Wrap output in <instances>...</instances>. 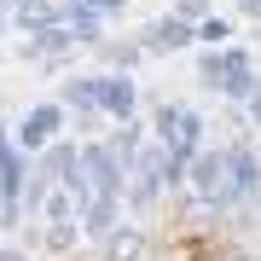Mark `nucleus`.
<instances>
[{
    "mask_svg": "<svg viewBox=\"0 0 261 261\" xmlns=\"http://www.w3.org/2000/svg\"><path fill=\"white\" fill-rule=\"evenodd\" d=\"M255 192H261V157H255V145H250V140H238V145H226V168H221V209H244V203H255Z\"/></svg>",
    "mask_w": 261,
    "mask_h": 261,
    "instance_id": "f257e3e1",
    "label": "nucleus"
},
{
    "mask_svg": "<svg viewBox=\"0 0 261 261\" xmlns=\"http://www.w3.org/2000/svg\"><path fill=\"white\" fill-rule=\"evenodd\" d=\"M75 180L99 197H122V180H128V163L116 157L111 145H82L75 151Z\"/></svg>",
    "mask_w": 261,
    "mask_h": 261,
    "instance_id": "f03ea898",
    "label": "nucleus"
},
{
    "mask_svg": "<svg viewBox=\"0 0 261 261\" xmlns=\"http://www.w3.org/2000/svg\"><path fill=\"white\" fill-rule=\"evenodd\" d=\"M221 168H226V151H203V145H197L192 163H186L192 197H197V209H203V215H226V209H221Z\"/></svg>",
    "mask_w": 261,
    "mask_h": 261,
    "instance_id": "7ed1b4c3",
    "label": "nucleus"
},
{
    "mask_svg": "<svg viewBox=\"0 0 261 261\" xmlns=\"http://www.w3.org/2000/svg\"><path fill=\"white\" fill-rule=\"evenodd\" d=\"M87 87H93V111H105L111 122H128L140 93H134V75L128 70H111V75H87Z\"/></svg>",
    "mask_w": 261,
    "mask_h": 261,
    "instance_id": "20e7f679",
    "label": "nucleus"
},
{
    "mask_svg": "<svg viewBox=\"0 0 261 261\" xmlns=\"http://www.w3.org/2000/svg\"><path fill=\"white\" fill-rule=\"evenodd\" d=\"M64 134V105H29L18 122V151H41Z\"/></svg>",
    "mask_w": 261,
    "mask_h": 261,
    "instance_id": "39448f33",
    "label": "nucleus"
},
{
    "mask_svg": "<svg viewBox=\"0 0 261 261\" xmlns=\"http://www.w3.org/2000/svg\"><path fill=\"white\" fill-rule=\"evenodd\" d=\"M215 87H221L232 105H244V99L255 93V64H250L244 47H221V82H215Z\"/></svg>",
    "mask_w": 261,
    "mask_h": 261,
    "instance_id": "423d86ee",
    "label": "nucleus"
},
{
    "mask_svg": "<svg viewBox=\"0 0 261 261\" xmlns=\"http://www.w3.org/2000/svg\"><path fill=\"white\" fill-rule=\"evenodd\" d=\"M192 41H197V35H192V23L168 12V18H163V23H151L145 35L134 41V47H140V53H180V47H192Z\"/></svg>",
    "mask_w": 261,
    "mask_h": 261,
    "instance_id": "0eeeda50",
    "label": "nucleus"
},
{
    "mask_svg": "<svg viewBox=\"0 0 261 261\" xmlns=\"http://www.w3.org/2000/svg\"><path fill=\"white\" fill-rule=\"evenodd\" d=\"M116 221H122V197H99V192L82 197V238H87V244H99Z\"/></svg>",
    "mask_w": 261,
    "mask_h": 261,
    "instance_id": "6e6552de",
    "label": "nucleus"
},
{
    "mask_svg": "<svg viewBox=\"0 0 261 261\" xmlns=\"http://www.w3.org/2000/svg\"><path fill=\"white\" fill-rule=\"evenodd\" d=\"M99 244H105L111 261H140V255H145V226H122V221H116Z\"/></svg>",
    "mask_w": 261,
    "mask_h": 261,
    "instance_id": "1a4fd4ad",
    "label": "nucleus"
},
{
    "mask_svg": "<svg viewBox=\"0 0 261 261\" xmlns=\"http://www.w3.org/2000/svg\"><path fill=\"white\" fill-rule=\"evenodd\" d=\"M41 151H47V157H41V180H58V186H64V180L75 174V145L70 140H53Z\"/></svg>",
    "mask_w": 261,
    "mask_h": 261,
    "instance_id": "9d476101",
    "label": "nucleus"
},
{
    "mask_svg": "<svg viewBox=\"0 0 261 261\" xmlns=\"http://www.w3.org/2000/svg\"><path fill=\"white\" fill-rule=\"evenodd\" d=\"M70 41L75 35H70L64 23H41L35 41H29V58H58V53H70Z\"/></svg>",
    "mask_w": 261,
    "mask_h": 261,
    "instance_id": "9b49d317",
    "label": "nucleus"
},
{
    "mask_svg": "<svg viewBox=\"0 0 261 261\" xmlns=\"http://www.w3.org/2000/svg\"><path fill=\"white\" fill-rule=\"evenodd\" d=\"M64 29H75V41H105V12H93V6H75L64 12Z\"/></svg>",
    "mask_w": 261,
    "mask_h": 261,
    "instance_id": "f8f14e48",
    "label": "nucleus"
},
{
    "mask_svg": "<svg viewBox=\"0 0 261 261\" xmlns=\"http://www.w3.org/2000/svg\"><path fill=\"white\" fill-rule=\"evenodd\" d=\"M192 35L203 41V47H226V35H232V23H226V18H209V12H203V18L192 23Z\"/></svg>",
    "mask_w": 261,
    "mask_h": 261,
    "instance_id": "ddd939ff",
    "label": "nucleus"
},
{
    "mask_svg": "<svg viewBox=\"0 0 261 261\" xmlns=\"http://www.w3.org/2000/svg\"><path fill=\"white\" fill-rule=\"evenodd\" d=\"M197 75H203V82H209V87H215V82H221V53H215V47H209L203 58H197Z\"/></svg>",
    "mask_w": 261,
    "mask_h": 261,
    "instance_id": "4468645a",
    "label": "nucleus"
},
{
    "mask_svg": "<svg viewBox=\"0 0 261 261\" xmlns=\"http://www.w3.org/2000/svg\"><path fill=\"white\" fill-rule=\"evenodd\" d=\"M203 12H209V0H180V6H174V18H186V23H197V18H203Z\"/></svg>",
    "mask_w": 261,
    "mask_h": 261,
    "instance_id": "2eb2a0df",
    "label": "nucleus"
},
{
    "mask_svg": "<svg viewBox=\"0 0 261 261\" xmlns=\"http://www.w3.org/2000/svg\"><path fill=\"white\" fill-rule=\"evenodd\" d=\"M82 6H93V12H122L128 0H82Z\"/></svg>",
    "mask_w": 261,
    "mask_h": 261,
    "instance_id": "dca6fc26",
    "label": "nucleus"
},
{
    "mask_svg": "<svg viewBox=\"0 0 261 261\" xmlns=\"http://www.w3.org/2000/svg\"><path fill=\"white\" fill-rule=\"evenodd\" d=\"M238 111H250V116H255V128H261V93H250V99L238 105Z\"/></svg>",
    "mask_w": 261,
    "mask_h": 261,
    "instance_id": "f3484780",
    "label": "nucleus"
},
{
    "mask_svg": "<svg viewBox=\"0 0 261 261\" xmlns=\"http://www.w3.org/2000/svg\"><path fill=\"white\" fill-rule=\"evenodd\" d=\"M244 12H250V18H261V0H244Z\"/></svg>",
    "mask_w": 261,
    "mask_h": 261,
    "instance_id": "a211bd4d",
    "label": "nucleus"
},
{
    "mask_svg": "<svg viewBox=\"0 0 261 261\" xmlns=\"http://www.w3.org/2000/svg\"><path fill=\"white\" fill-rule=\"evenodd\" d=\"M0 261H23V255H18V250H0Z\"/></svg>",
    "mask_w": 261,
    "mask_h": 261,
    "instance_id": "6ab92c4d",
    "label": "nucleus"
},
{
    "mask_svg": "<svg viewBox=\"0 0 261 261\" xmlns=\"http://www.w3.org/2000/svg\"><path fill=\"white\" fill-rule=\"evenodd\" d=\"M0 41H6V6H0Z\"/></svg>",
    "mask_w": 261,
    "mask_h": 261,
    "instance_id": "aec40b11",
    "label": "nucleus"
}]
</instances>
